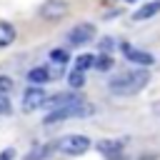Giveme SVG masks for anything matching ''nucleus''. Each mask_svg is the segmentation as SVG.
<instances>
[{"label": "nucleus", "mask_w": 160, "mask_h": 160, "mask_svg": "<svg viewBox=\"0 0 160 160\" xmlns=\"http://www.w3.org/2000/svg\"><path fill=\"white\" fill-rule=\"evenodd\" d=\"M90 112H92V105H88L85 100L78 105H68V108H52L45 118V125H55V122H62L68 118H80V115H90Z\"/></svg>", "instance_id": "f03ea898"}, {"label": "nucleus", "mask_w": 160, "mask_h": 160, "mask_svg": "<svg viewBox=\"0 0 160 160\" xmlns=\"http://www.w3.org/2000/svg\"><path fill=\"white\" fill-rule=\"evenodd\" d=\"M148 80H150L148 70H128V72H120L118 78L110 80V92L125 95V98L128 95H138L148 85Z\"/></svg>", "instance_id": "f257e3e1"}, {"label": "nucleus", "mask_w": 160, "mask_h": 160, "mask_svg": "<svg viewBox=\"0 0 160 160\" xmlns=\"http://www.w3.org/2000/svg\"><path fill=\"white\" fill-rule=\"evenodd\" d=\"M70 12V5L65 2V0H45L40 8H38V15L42 18V20H62L65 15Z\"/></svg>", "instance_id": "20e7f679"}, {"label": "nucleus", "mask_w": 160, "mask_h": 160, "mask_svg": "<svg viewBox=\"0 0 160 160\" xmlns=\"http://www.w3.org/2000/svg\"><path fill=\"white\" fill-rule=\"evenodd\" d=\"M128 2H135V0H128Z\"/></svg>", "instance_id": "4be33fe9"}, {"label": "nucleus", "mask_w": 160, "mask_h": 160, "mask_svg": "<svg viewBox=\"0 0 160 160\" xmlns=\"http://www.w3.org/2000/svg\"><path fill=\"white\" fill-rule=\"evenodd\" d=\"M88 150H90V138H85V135H68V138H62L58 142V152L60 155H68V158L82 155Z\"/></svg>", "instance_id": "7ed1b4c3"}, {"label": "nucleus", "mask_w": 160, "mask_h": 160, "mask_svg": "<svg viewBox=\"0 0 160 160\" xmlns=\"http://www.w3.org/2000/svg\"><path fill=\"white\" fill-rule=\"evenodd\" d=\"M48 100H50V98L45 95V90H40V88H28L25 95H22V110H25V112H32V110L42 108Z\"/></svg>", "instance_id": "0eeeda50"}, {"label": "nucleus", "mask_w": 160, "mask_h": 160, "mask_svg": "<svg viewBox=\"0 0 160 160\" xmlns=\"http://www.w3.org/2000/svg\"><path fill=\"white\" fill-rule=\"evenodd\" d=\"M112 65H115V60H112V55H108V52H102L100 58H95V68H98V70H102V72H105V70H110Z\"/></svg>", "instance_id": "2eb2a0df"}, {"label": "nucleus", "mask_w": 160, "mask_h": 160, "mask_svg": "<svg viewBox=\"0 0 160 160\" xmlns=\"http://www.w3.org/2000/svg\"><path fill=\"white\" fill-rule=\"evenodd\" d=\"M160 12V0H152V2H145L140 10H135V15H132V20H138V22H142V20H148V18H152V15H158Z\"/></svg>", "instance_id": "9d476101"}, {"label": "nucleus", "mask_w": 160, "mask_h": 160, "mask_svg": "<svg viewBox=\"0 0 160 160\" xmlns=\"http://www.w3.org/2000/svg\"><path fill=\"white\" fill-rule=\"evenodd\" d=\"M120 50L125 52V58H128V60H132V62H138V65H152V62H155V58H152L150 52L135 50V48H132V45H128V42H122V45H120Z\"/></svg>", "instance_id": "6e6552de"}, {"label": "nucleus", "mask_w": 160, "mask_h": 160, "mask_svg": "<svg viewBox=\"0 0 160 160\" xmlns=\"http://www.w3.org/2000/svg\"><path fill=\"white\" fill-rule=\"evenodd\" d=\"M12 85H15V82H12V78H10V75H0V92H5V95H8V92L12 90Z\"/></svg>", "instance_id": "a211bd4d"}, {"label": "nucleus", "mask_w": 160, "mask_h": 160, "mask_svg": "<svg viewBox=\"0 0 160 160\" xmlns=\"http://www.w3.org/2000/svg\"><path fill=\"white\" fill-rule=\"evenodd\" d=\"M55 150H58V145H50V142H48V145H35V148L25 155V160H48Z\"/></svg>", "instance_id": "9b49d317"}, {"label": "nucleus", "mask_w": 160, "mask_h": 160, "mask_svg": "<svg viewBox=\"0 0 160 160\" xmlns=\"http://www.w3.org/2000/svg\"><path fill=\"white\" fill-rule=\"evenodd\" d=\"M92 38H95V25H92V22H80V25H75V28L68 32V40H70L72 48H82V45H88Z\"/></svg>", "instance_id": "39448f33"}, {"label": "nucleus", "mask_w": 160, "mask_h": 160, "mask_svg": "<svg viewBox=\"0 0 160 160\" xmlns=\"http://www.w3.org/2000/svg\"><path fill=\"white\" fill-rule=\"evenodd\" d=\"M78 102H82V98L78 92H60V95H55L50 100L52 108H68V105H78Z\"/></svg>", "instance_id": "1a4fd4ad"}, {"label": "nucleus", "mask_w": 160, "mask_h": 160, "mask_svg": "<svg viewBox=\"0 0 160 160\" xmlns=\"http://www.w3.org/2000/svg\"><path fill=\"white\" fill-rule=\"evenodd\" d=\"M50 60H52L58 68H62V65L70 60V55H68L65 50H60V48H58V50H50Z\"/></svg>", "instance_id": "dca6fc26"}, {"label": "nucleus", "mask_w": 160, "mask_h": 160, "mask_svg": "<svg viewBox=\"0 0 160 160\" xmlns=\"http://www.w3.org/2000/svg\"><path fill=\"white\" fill-rule=\"evenodd\" d=\"M28 82L30 85H45V82H50V70L48 68H32V70H28Z\"/></svg>", "instance_id": "f8f14e48"}, {"label": "nucleus", "mask_w": 160, "mask_h": 160, "mask_svg": "<svg viewBox=\"0 0 160 160\" xmlns=\"http://www.w3.org/2000/svg\"><path fill=\"white\" fill-rule=\"evenodd\" d=\"M15 42V28L5 20H0V48H8Z\"/></svg>", "instance_id": "ddd939ff"}, {"label": "nucleus", "mask_w": 160, "mask_h": 160, "mask_svg": "<svg viewBox=\"0 0 160 160\" xmlns=\"http://www.w3.org/2000/svg\"><path fill=\"white\" fill-rule=\"evenodd\" d=\"M90 68H95V58H92V55L82 52V55H78V58H75V70L85 72V70H90Z\"/></svg>", "instance_id": "4468645a"}, {"label": "nucleus", "mask_w": 160, "mask_h": 160, "mask_svg": "<svg viewBox=\"0 0 160 160\" xmlns=\"http://www.w3.org/2000/svg\"><path fill=\"white\" fill-rule=\"evenodd\" d=\"M10 112V100L5 92H0V115H8Z\"/></svg>", "instance_id": "6ab92c4d"}, {"label": "nucleus", "mask_w": 160, "mask_h": 160, "mask_svg": "<svg viewBox=\"0 0 160 160\" xmlns=\"http://www.w3.org/2000/svg\"><path fill=\"white\" fill-rule=\"evenodd\" d=\"M125 138H118V140H100L98 142V150L108 158V160H122L125 158Z\"/></svg>", "instance_id": "423d86ee"}, {"label": "nucleus", "mask_w": 160, "mask_h": 160, "mask_svg": "<svg viewBox=\"0 0 160 160\" xmlns=\"http://www.w3.org/2000/svg\"><path fill=\"white\" fill-rule=\"evenodd\" d=\"M12 158H15V150H12V148H5V150L0 152V160H12Z\"/></svg>", "instance_id": "aec40b11"}, {"label": "nucleus", "mask_w": 160, "mask_h": 160, "mask_svg": "<svg viewBox=\"0 0 160 160\" xmlns=\"http://www.w3.org/2000/svg\"><path fill=\"white\" fill-rule=\"evenodd\" d=\"M108 48L112 50V40H110V38H105V40H102V50H108Z\"/></svg>", "instance_id": "412c9836"}, {"label": "nucleus", "mask_w": 160, "mask_h": 160, "mask_svg": "<svg viewBox=\"0 0 160 160\" xmlns=\"http://www.w3.org/2000/svg\"><path fill=\"white\" fill-rule=\"evenodd\" d=\"M68 82H70V88H82V82H85V78H82V72L80 70H72L70 75H68Z\"/></svg>", "instance_id": "f3484780"}]
</instances>
